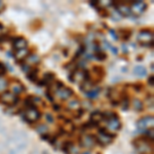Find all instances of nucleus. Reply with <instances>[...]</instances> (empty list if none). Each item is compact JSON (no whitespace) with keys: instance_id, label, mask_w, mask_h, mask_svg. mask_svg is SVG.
Masks as SVG:
<instances>
[{"instance_id":"nucleus-38","label":"nucleus","mask_w":154,"mask_h":154,"mask_svg":"<svg viewBox=\"0 0 154 154\" xmlns=\"http://www.w3.org/2000/svg\"><path fill=\"white\" fill-rule=\"evenodd\" d=\"M45 95H46V98L48 99V101H50V102H52V101H54V98H52V95H49V93H48V91H47V93H45Z\"/></svg>"},{"instance_id":"nucleus-34","label":"nucleus","mask_w":154,"mask_h":154,"mask_svg":"<svg viewBox=\"0 0 154 154\" xmlns=\"http://www.w3.org/2000/svg\"><path fill=\"white\" fill-rule=\"evenodd\" d=\"M109 32H110L111 36H112L115 40H117V39H118V36H117V35H116V33H115V31H114V30H112V29H111V30H109Z\"/></svg>"},{"instance_id":"nucleus-2","label":"nucleus","mask_w":154,"mask_h":154,"mask_svg":"<svg viewBox=\"0 0 154 154\" xmlns=\"http://www.w3.org/2000/svg\"><path fill=\"white\" fill-rule=\"evenodd\" d=\"M138 41L141 42L142 44H148L152 46V42H153V33L152 31L148 29L142 30L139 32L138 34Z\"/></svg>"},{"instance_id":"nucleus-24","label":"nucleus","mask_w":154,"mask_h":154,"mask_svg":"<svg viewBox=\"0 0 154 154\" xmlns=\"http://www.w3.org/2000/svg\"><path fill=\"white\" fill-rule=\"evenodd\" d=\"M121 108H122V110H127L128 109V98H127V95L125 93H122L121 95Z\"/></svg>"},{"instance_id":"nucleus-12","label":"nucleus","mask_w":154,"mask_h":154,"mask_svg":"<svg viewBox=\"0 0 154 154\" xmlns=\"http://www.w3.org/2000/svg\"><path fill=\"white\" fill-rule=\"evenodd\" d=\"M107 127L111 130H118L121 127V123H120L118 118H114V119H111L108 121Z\"/></svg>"},{"instance_id":"nucleus-43","label":"nucleus","mask_w":154,"mask_h":154,"mask_svg":"<svg viewBox=\"0 0 154 154\" xmlns=\"http://www.w3.org/2000/svg\"><path fill=\"white\" fill-rule=\"evenodd\" d=\"M82 154H91L89 152H84V153H82Z\"/></svg>"},{"instance_id":"nucleus-7","label":"nucleus","mask_w":154,"mask_h":154,"mask_svg":"<svg viewBox=\"0 0 154 154\" xmlns=\"http://www.w3.org/2000/svg\"><path fill=\"white\" fill-rule=\"evenodd\" d=\"M25 116H26V120H27L28 122L33 123V122H35V121H37V120L40 118V112L37 110L35 107L34 108H29V109L26 111Z\"/></svg>"},{"instance_id":"nucleus-31","label":"nucleus","mask_w":154,"mask_h":154,"mask_svg":"<svg viewBox=\"0 0 154 154\" xmlns=\"http://www.w3.org/2000/svg\"><path fill=\"white\" fill-rule=\"evenodd\" d=\"M132 87H134V89L137 91V93H140V91H142L143 85L141 84V83H134V85H132Z\"/></svg>"},{"instance_id":"nucleus-9","label":"nucleus","mask_w":154,"mask_h":154,"mask_svg":"<svg viewBox=\"0 0 154 154\" xmlns=\"http://www.w3.org/2000/svg\"><path fill=\"white\" fill-rule=\"evenodd\" d=\"M56 93L60 99H62V100H68V99L71 98L72 95H73V91H72L71 88L63 86L62 88L56 91Z\"/></svg>"},{"instance_id":"nucleus-20","label":"nucleus","mask_w":154,"mask_h":154,"mask_svg":"<svg viewBox=\"0 0 154 154\" xmlns=\"http://www.w3.org/2000/svg\"><path fill=\"white\" fill-rule=\"evenodd\" d=\"M101 91V88L100 87H97V88H91V91H88L86 93V95H87L88 98L91 99H93V98H97L99 95V93H100Z\"/></svg>"},{"instance_id":"nucleus-5","label":"nucleus","mask_w":154,"mask_h":154,"mask_svg":"<svg viewBox=\"0 0 154 154\" xmlns=\"http://www.w3.org/2000/svg\"><path fill=\"white\" fill-rule=\"evenodd\" d=\"M0 100H1V102H2L3 104H5V105L11 106V105L17 104L19 99H17V95H13V93H10V91H4V93H2V95H1Z\"/></svg>"},{"instance_id":"nucleus-29","label":"nucleus","mask_w":154,"mask_h":154,"mask_svg":"<svg viewBox=\"0 0 154 154\" xmlns=\"http://www.w3.org/2000/svg\"><path fill=\"white\" fill-rule=\"evenodd\" d=\"M93 73H95L98 76H100L101 78H102L103 76H104V74H105V72H104V70H103L101 67H99V66H95L93 68Z\"/></svg>"},{"instance_id":"nucleus-19","label":"nucleus","mask_w":154,"mask_h":154,"mask_svg":"<svg viewBox=\"0 0 154 154\" xmlns=\"http://www.w3.org/2000/svg\"><path fill=\"white\" fill-rule=\"evenodd\" d=\"M74 148V145L71 141H68V142H65L62 146V149L65 153H71L72 149Z\"/></svg>"},{"instance_id":"nucleus-1","label":"nucleus","mask_w":154,"mask_h":154,"mask_svg":"<svg viewBox=\"0 0 154 154\" xmlns=\"http://www.w3.org/2000/svg\"><path fill=\"white\" fill-rule=\"evenodd\" d=\"M69 79L74 82H84V81L89 80V75H88L87 71L84 70H79V69H75L72 74L70 75Z\"/></svg>"},{"instance_id":"nucleus-25","label":"nucleus","mask_w":154,"mask_h":154,"mask_svg":"<svg viewBox=\"0 0 154 154\" xmlns=\"http://www.w3.org/2000/svg\"><path fill=\"white\" fill-rule=\"evenodd\" d=\"M42 80L45 82V84H48V83H51L52 81L54 80V75L52 73H46L45 75L43 76V79Z\"/></svg>"},{"instance_id":"nucleus-37","label":"nucleus","mask_w":154,"mask_h":154,"mask_svg":"<svg viewBox=\"0 0 154 154\" xmlns=\"http://www.w3.org/2000/svg\"><path fill=\"white\" fill-rule=\"evenodd\" d=\"M148 82H149V85L153 86V84H154V76L153 75L150 76V78L148 79Z\"/></svg>"},{"instance_id":"nucleus-3","label":"nucleus","mask_w":154,"mask_h":154,"mask_svg":"<svg viewBox=\"0 0 154 154\" xmlns=\"http://www.w3.org/2000/svg\"><path fill=\"white\" fill-rule=\"evenodd\" d=\"M115 137V134H108L105 130V128H101L99 130V138L97 139V141H99L100 144H102L103 146H106V145L110 144L112 142V139Z\"/></svg>"},{"instance_id":"nucleus-27","label":"nucleus","mask_w":154,"mask_h":154,"mask_svg":"<svg viewBox=\"0 0 154 154\" xmlns=\"http://www.w3.org/2000/svg\"><path fill=\"white\" fill-rule=\"evenodd\" d=\"M93 58L95 60H98V61H104V60L107 58V54L105 52H103V51H99V52H95L93 54Z\"/></svg>"},{"instance_id":"nucleus-10","label":"nucleus","mask_w":154,"mask_h":154,"mask_svg":"<svg viewBox=\"0 0 154 154\" xmlns=\"http://www.w3.org/2000/svg\"><path fill=\"white\" fill-rule=\"evenodd\" d=\"M134 146H136V148L138 149V151H140L143 154L149 153V152L151 151L150 145L147 142H145V141H139V140H137V141L134 142Z\"/></svg>"},{"instance_id":"nucleus-35","label":"nucleus","mask_w":154,"mask_h":154,"mask_svg":"<svg viewBox=\"0 0 154 154\" xmlns=\"http://www.w3.org/2000/svg\"><path fill=\"white\" fill-rule=\"evenodd\" d=\"M45 118H46V120L48 121V122H54V118H52V116H51L50 114L45 115Z\"/></svg>"},{"instance_id":"nucleus-13","label":"nucleus","mask_w":154,"mask_h":154,"mask_svg":"<svg viewBox=\"0 0 154 154\" xmlns=\"http://www.w3.org/2000/svg\"><path fill=\"white\" fill-rule=\"evenodd\" d=\"M25 91V86L23 85L21 82H17V83H15V84H12L11 86V93L13 95H19V93H22L23 91Z\"/></svg>"},{"instance_id":"nucleus-18","label":"nucleus","mask_w":154,"mask_h":154,"mask_svg":"<svg viewBox=\"0 0 154 154\" xmlns=\"http://www.w3.org/2000/svg\"><path fill=\"white\" fill-rule=\"evenodd\" d=\"M102 119H103V113L99 112V111H95V112H93V114L91 115V121L95 123V124L100 122Z\"/></svg>"},{"instance_id":"nucleus-41","label":"nucleus","mask_w":154,"mask_h":154,"mask_svg":"<svg viewBox=\"0 0 154 154\" xmlns=\"http://www.w3.org/2000/svg\"><path fill=\"white\" fill-rule=\"evenodd\" d=\"M3 8H4V4H3L2 1H0V12L3 11Z\"/></svg>"},{"instance_id":"nucleus-14","label":"nucleus","mask_w":154,"mask_h":154,"mask_svg":"<svg viewBox=\"0 0 154 154\" xmlns=\"http://www.w3.org/2000/svg\"><path fill=\"white\" fill-rule=\"evenodd\" d=\"M30 52L27 48H24V49H19V50L15 51V59L21 61V60H24L25 58H27V56H29Z\"/></svg>"},{"instance_id":"nucleus-40","label":"nucleus","mask_w":154,"mask_h":154,"mask_svg":"<svg viewBox=\"0 0 154 154\" xmlns=\"http://www.w3.org/2000/svg\"><path fill=\"white\" fill-rule=\"evenodd\" d=\"M54 110H56V111L61 110V106L60 105H54Z\"/></svg>"},{"instance_id":"nucleus-16","label":"nucleus","mask_w":154,"mask_h":154,"mask_svg":"<svg viewBox=\"0 0 154 154\" xmlns=\"http://www.w3.org/2000/svg\"><path fill=\"white\" fill-rule=\"evenodd\" d=\"M117 9H118V12H120L121 15H125V17L130 15V8L125 4H118Z\"/></svg>"},{"instance_id":"nucleus-8","label":"nucleus","mask_w":154,"mask_h":154,"mask_svg":"<svg viewBox=\"0 0 154 154\" xmlns=\"http://www.w3.org/2000/svg\"><path fill=\"white\" fill-rule=\"evenodd\" d=\"M97 143V139L91 134H84L80 140V144L84 148H91Z\"/></svg>"},{"instance_id":"nucleus-39","label":"nucleus","mask_w":154,"mask_h":154,"mask_svg":"<svg viewBox=\"0 0 154 154\" xmlns=\"http://www.w3.org/2000/svg\"><path fill=\"white\" fill-rule=\"evenodd\" d=\"M91 4L93 5V7H97V6L100 4V2H99V1H93V2H91Z\"/></svg>"},{"instance_id":"nucleus-17","label":"nucleus","mask_w":154,"mask_h":154,"mask_svg":"<svg viewBox=\"0 0 154 154\" xmlns=\"http://www.w3.org/2000/svg\"><path fill=\"white\" fill-rule=\"evenodd\" d=\"M134 73L137 76H139V77H144L147 74V70L143 66H136L134 68Z\"/></svg>"},{"instance_id":"nucleus-22","label":"nucleus","mask_w":154,"mask_h":154,"mask_svg":"<svg viewBox=\"0 0 154 154\" xmlns=\"http://www.w3.org/2000/svg\"><path fill=\"white\" fill-rule=\"evenodd\" d=\"M68 107L69 109H72V110H78L80 108V102L78 100H71L68 103Z\"/></svg>"},{"instance_id":"nucleus-28","label":"nucleus","mask_w":154,"mask_h":154,"mask_svg":"<svg viewBox=\"0 0 154 154\" xmlns=\"http://www.w3.org/2000/svg\"><path fill=\"white\" fill-rule=\"evenodd\" d=\"M36 130L39 134H46L47 130H48V126H47L46 124H39L38 126L36 127Z\"/></svg>"},{"instance_id":"nucleus-36","label":"nucleus","mask_w":154,"mask_h":154,"mask_svg":"<svg viewBox=\"0 0 154 154\" xmlns=\"http://www.w3.org/2000/svg\"><path fill=\"white\" fill-rule=\"evenodd\" d=\"M5 73V67L2 63H0V75Z\"/></svg>"},{"instance_id":"nucleus-6","label":"nucleus","mask_w":154,"mask_h":154,"mask_svg":"<svg viewBox=\"0 0 154 154\" xmlns=\"http://www.w3.org/2000/svg\"><path fill=\"white\" fill-rule=\"evenodd\" d=\"M146 8L147 4L144 1H137V2L132 3V7H130V12H132L136 17H140L146 10Z\"/></svg>"},{"instance_id":"nucleus-21","label":"nucleus","mask_w":154,"mask_h":154,"mask_svg":"<svg viewBox=\"0 0 154 154\" xmlns=\"http://www.w3.org/2000/svg\"><path fill=\"white\" fill-rule=\"evenodd\" d=\"M27 62L29 64H33V65H35V64H38L40 62V59H39V56H37V54H31L28 56L27 58Z\"/></svg>"},{"instance_id":"nucleus-15","label":"nucleus","mask_w":154,"mask_h":154,"mask_svg":"<svg viewBox=\"0 0 154 154\" xmlns=\"http://www.w3.org/2000/svg\"><path fill=\"white\" fill-rule=\"evenodd\" d=\"M132 108H134L136 111H142L144 109V104L143 102L140 99H137L134 98V100L132 101Z\"/></svg>"},{"instance_id":"nucleus-33","label":"nucleus","mask_w":154,"mask_h":154,"mask_svg":"<svg viewBox=\"0 0 154 154\" xmlns=\"http://www.w3.org/2000/svg\"><path fill=\"white\" fill-rule=\"evenodd\" d=\"M8 36L6 34H0V43H3L7 40Z\"/></svg>"},{"instance_id":"nucleus-42","label":"nucleus","mask_w":154,"mask_h":154,"mask_svg":"<svg viewBox=\"0 0 154 154\" xmlns=\"http://www.w3.org/2000/svg\"><path fill=\"white\" fill-rule=\"evenodd\" d=\"M2 30H3V25L0 23V34H1V32H2Z\"/></svg>"},{"instance_id":"nucleus-32","label":"nucleus","mask_w":154,"mask_h":154,"mask_svg":"<svg viewBox=\"0 0 154 154\" xmlns=\"http://www.w3.org/2000/svg\"><path fill=\"white\" fill-rule=\"evenodd\" d=\"M121 32H123V34H121V35H122L123 39L127 40L128 38H130V31H127V30H121Z\"/></svg>"},{"instance_id":"nucleus-30","label":"nucleus","mask_w":154,"mask_h":154,"mask_svg":"<svg viewBox=\"0 0 154 154\" xmlns=\"http://www.w3.org/2000/svg\"><path fill=\"white\" fill-rule=\"evenodd\" d=\"M22 69H23V71L25 72V73H29L30 71H31V67H30L29 64H22Z\"/></svg>"},{"instance_id":"nucleus-23","label":"nucleus","mask_w":154,"mask_h":154,"mask_svg":"<svg viewBox=\"0 0 154 154\" xmlns=\"http://www.w3.org/2000/svg\"><path fill=\"white\" fill-rule=\"evenodd\" d=\"M37 73H38V69H31V71L29 72V73L27 74V77L29 80L33 81V82H35V81H37Z\"/></svg>"},{"instance_id":"nucleus-11","label":"nucleus","mask_w":154,"mask_h":154,"mask_svg":"<svg viewBox=\"0 0 154 154\" xmlns=\"http://www.w3.org/2000/svg\"><path fill=\"white\" fill-rule=\"evenodd\" d=\"M12 44H13V47H15L17 50H19V49L26 48L28 45V41L25 39V38H23V37H17V38H15Z\"/></svg>"},{"instance_id":"nucleus-26","label":"nucleus","mask_w":154,"mask_h":154,"mask_svg":"<svg viewBox=\"0 0 154 154\" xmlns=\"http://www.w3.org/2000/svg\"><path fill=\"white\" fill-rule=\"evenodd\" d=\"M8 86V81L3 77H0V91H4Z\"/></svg>"},{"instance_id":"nucleus-4","label":"nucleus","mask_w":154,"mask_h":154,"mask_svg":"<svg viewBox=\"0 0 154 154\" xmlns=\"http://www.w3.org/2000/svg\"><path fill=\"white\" fill-rule=\"evenodd\" d=\"M153 123H154L153 116H152V115H147V116H144V117H142L141 119H139V121L137 122V126L139 127L140 130H142V132H143V130L149 128L150 126L152 127Z\"/></svg>"}]
</instances>
